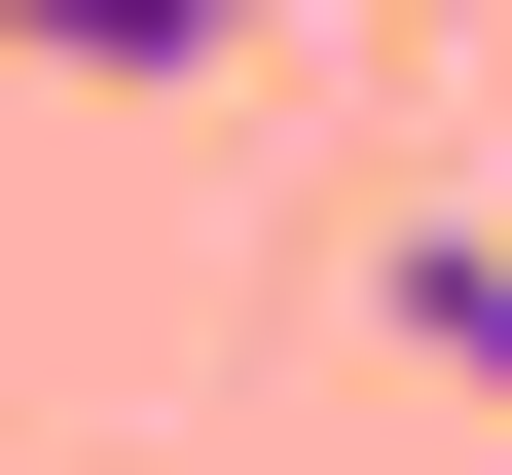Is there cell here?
Listing matches in <instances>:
<instances>
[{"instance_id": "obj_1", "label": "cell", "mask_w": 512, "mask_h": 475, "mask_svg": "<svg viewBox=\"0 0 512 475\" xmlns=\"http://www.w3.org/2000/svg\"><path fill=\"white\" fill-rule=\"evenodd\" d=\"M366 329H403L439 402H512V220H403V256H366Z\"/></svg>"}, {"instance_id": "obj_2", "label": "cell", "mask_w": 512, "mask_h": 475, "mask_svg": "<svg viewBox=\"0 0 512 475\" xmlns=\"http://www.w3.org/2000/svg\"><path fill=\"white\" fill-rule=\"evenodd\" d=\"M0 37H37V74H220L256 0H0Z\"/></svg>"}]
</instances>
